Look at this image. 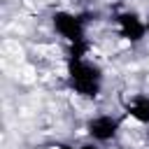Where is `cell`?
Returning <instances> with one entry per match:
<instances>
[{"label": "cell", "mask_w": 149, "mask_h": 149, "mask_svg": "<svg viewBox=\"0 0 149 149\" xmlns=\"http://www.w3.org/2000/svg\"><path fill=\"white\" fill-rule=\"evenodd\" d=\"M68 84L81 98H98L102 91V70L86 58H68Z\"/></svg>", "instance_id": "6da1fadb"}, {"label": "cell", "mask_w": 149, "mask_h": 149, "mask_svg": "<svg viewBox=\"0 0 149 149\" xmlns=\"http://www.w3.org/2000/svg\"><path fill=\"white\" fill-rule=\"evenodd\" d=\"M86 16L88 14H74V12L58 9L51 14V26L68 44H72V42L86 40Z\"/></svg>", "instance_id": "7a4b0ae2"}, {"label": "cell", "mask_w": 149, "mask_h": 149, "mask_svg": "<svg viewBox=\"0 0 149 149\" xmlns=\"http://www.w3.org/2000/svg\"><path fill=\"white\" fill-rule=\"evenodd\" d=\"M114 23H116L119 35L130 44H137L147 37V21L137 12H119L114 16Z\"/></svg>", "instance_id": "3957f363"}, {"label": "cell", "mask_w": 149, "mask_h": 149, "mask_svg": "<svg viewBox=\"0 0 149 149\" xmlns=\"http://www.w3.org/2000/svg\"><path fill=\"white\" fill-rule=\"evenodd\" d=\"M121 130V119L112 114H95L86 121V133L93 142H109L119 135Z\"/></svg>", "instance_id": "277c9868"}, {"label": "cell", "mask_w": 149, "mask_h": 149, "mask_svg": "<svg viewBox=\"0 0 149 149\" xmlns=\"http://www.w3.org/2000/svg\"><path fill=\"white\" fill-rule=\"evenodd\" d=\"M123 109H126V114L133 116L137 123L149 126V95H147V93H137V95H133V98L123 105Z\"/></svg>", "instance_id": "5b68a950"}, {"label": "cell", "mask_w": 149, "mask_h": 149, "mask_svg": "<svg viewBox=\"0 0 149 149\" xmlns=\"http://www.w3.org/2000/svg\"><path fill=\"white\" fill-rule=\"evenodd\" d=\"M88 51H91V42H88V37L68 44V58H86Z\"/></svg>", "instance_id": "8992f818"}, {"label": "cell", "mask_w": 149, "mask_h": 149, "mask_svg": "<svg viewBox=\"0 0 149 149\" xmlns=\"http://www.w3.org/2000/svg\"><path fill=\"white\" fill-rule=\"evenodd\" d=\"M79 149H100V147H98V142H93V140H91V142H84Z\"/></svg>", "instance_id": "52a82bcc"}, {"label": "cell", "mask_w": 149, "mask_h": 149, "mask_svg": "<svg viewBox=\"0 0 149 149\" xmlns=\"http://www.w3.org/2000/svg\"><path fill=\"white\" fill-rule=\"evenodd\" d=\"M56 149H74L72 144H68V142H61V144H56ZM79 149V147H77Z\"/></svg>", "instance_id": "ba28073f"}, {"label": "cell", "mask_w": 149, "mask_h": 149, "mask_svg": "<svg viewBox=\"0 0 149 149\" xmlns=\"http://www.w3.org/2000/svg\"><path fill=\"white\" fill-rule=\"evenodd\" d=\"M147 35H149V19H147Z\"/></svg>", "instance_id": "9c48e42d"}]
</instances>
